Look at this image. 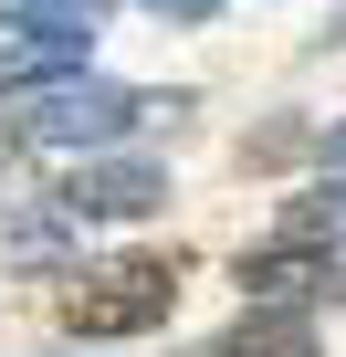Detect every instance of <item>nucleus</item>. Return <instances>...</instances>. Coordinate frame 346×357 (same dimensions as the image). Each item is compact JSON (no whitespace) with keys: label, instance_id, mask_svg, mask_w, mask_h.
I'll return each mask as SVG.
<instances>
[{"label":"nucleus","instance_id":"obj_9","mask_svg":"<svg viewBox=\"0 0 346 357\" xmlns=\"http://www.w3.org/2000/svg\"><path fill=\"white\" fill-rule=\"evenodd\" d=\"M147 11H157V22H210L221 0H147Z\"/></svg>","mask_w":346,"mask_h":357},{"label":"nucleus","instance_id":"obj_2","mask_svg":"<svg viewBox=\"0 0 346 357\" xmlns=\"http://www.w3.org/2000/svg\"><path fill=\"white\" fill-rule=\"evenodd\" d=\"M168 305H179V263H157V252H116L63 284L74 336H147V326H168Z\"/></svg>","mask_w":346,"mask_h":357},{"label":"nucleus","instance_id":"obj_1","mask_svg":"<svg viewBox=\"0 0 346 357\" xmlns=\"http://www.w3.org/2000/svg\"><path fill=\"white\" fill-rule=\"evenodd\" d=\"M147 116H179V105H157V95H136V84H105V74H63V84L22 95L11 147H32V158H95V147L136 137Z\"/></svg>","mask_w":346,"mask_h":357},{"label":"nucleus","instance_id":"obj_10","mask_svg":"<svg viewBox=\"0 0 346 357\" xmlns=\"http://www.w3.org/2000/svg\"><path fill=\"white\" fill-rule=\"evenodd\" d=\"M325 168H336V178H346V116H336V126H325Z\"/></svg>","mask_w":346,"mask_h":357},{"label":"nucleus","instance_id":"obj_5","mask_svg":"<svg viewBox=\"0 0 346 357\" xmlns=\"http://www.w3.org/2000/svg\"><path fill=\"white\" fill-rule=\"evenodd\" d=\"M63 74H84V32H42V22H0V95H42V84H63Z\"/></svg>","mask_w":346,"mask_h":357},{"label":"nucleus","instance_id":"obj_3","mask_svg":"<svg viewBox=\"0 0 346 357\" xmlns=\"http://www.w3.org/2000/svg\"><path fill=\"white\" fill-rule=\"evenodd\" d=\"M53 200L74 221H147V211H168V168L157 158H126V147H95V158H63Z\"/></svg>","mask_w":346,"mask_h":357},{"label":"nucleus","instance_id":"obj_4","mask_svg":"<svg viewBox=\"0 0 346 357\" xmlns=\"http://www.w3.org/2000/svg\"><path fill=\"white\" fill-rule=\"evenodd\" d=\"M336 252H315V242H294V231H273L262 252H242V305H325L336 294Z\"/></svg>","mask_w":346,"mask_h":357},{"label":"nucleus","instance_id":"obj_8","mask_svg":"<svg viewBox=\"0 0 346 357\" xmlns=\"http://www.w3.org/2000/svg\"><path fill=\"white\" fill-rule=\"evenodd\" d=\"M0 11H22V22H42V32H105V11H116V0H0Z\"/></svg>","mask_w":346,"mask_h":357},{"label":"nucleus","instance_id":"obj_7","mask_svg":"<svg viewBox=\"0 0 346 357\" xmlns=\"http://www.w3.org/2000/svg\"><path fill=\"white\" fill-rule=\"evenodd\" d=\"M273 231H294V242H315V252H336V263H346V178L325 168V178H315V190H294Z\"/></svg>","mask_w":346,"mask_h":357},{"label":"nucleus","instance_id":"obj_6","mask_svg":"<svg viewBox=\"0 0 346 357\" xmlns=\"http://www.w3.org/2000/svg\"><path fill=\"white\" fill-rule=\"evenodd\" d=\"M210 357H325L304 305H242L231 336H210Z\"/></svg>","mask_w":346,"mask_h":357}]
</instances>
